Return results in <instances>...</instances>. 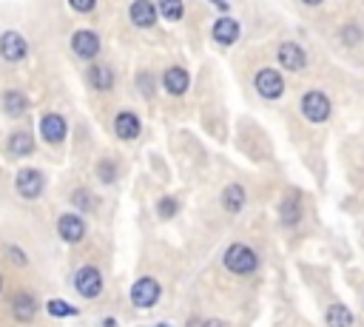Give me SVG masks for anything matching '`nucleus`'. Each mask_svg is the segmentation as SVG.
<instances>
[{
    "mask_svg": "<svg viewBox=\"0 0 364 327\" xmlns=\"http://www.w3.org/2000/svg\"><path fill=\"white\" fill-rule=\"evenodd\" d=\"M256 265H259V256L251 251L247 245H231L225 251V267L231 274H236V276H247V274H254L256 271Z\"/></svg>",
    "mask_w": 364,
    "mask_h": 327,
    "instance_id": "obj_1",
    "label": "nucleus"
},
{
    "mask_svg": "<svg viewBox=\"0 0 364 327\" xmlns=\"http://www.w3.org/2000/svg\"><path fill=\"white\" fill-rule=\"evenodd\" d=\"M74 291L86 299H97L103 293V276L97 267H80V271L74 274Z\"/></svg>",
    "mask_w": 364,
    "mask_h": 327,
    "instance_id": "obj_2",
    "label": "nucleus"
},
{
    "mask_svg": "<svg viewBox=\"0 0 364 327\" xmlns=\"http://www.w3.org/2000/svg\"><path fill=\"white\" fill-rule=\"evenodd\" d=\"M302 114L311 123H324V120L330 117V100L324 97L321 91H308L302 97Z\"/></svg>",
    "mask_w": 364,
    "mask_h": 327,
    "instance_id": "obj_3",
    "label": "nucleus"
},
{
    "mask_svg": "<svg viewBox=\"0 0 364 327\" xmlns=\"http://www.w3.org/2000/svg\"><path fill=\"white\" fill-rule=\"evenodd\" d=\"M17 194H21L23 199H37L43 194V188H46V180L43 174L37 168H23L21 174H17Z\"/></svg>",
    "mask_w": 364,
    "mask_h": 327,
    "instance_id": "obj_4",
    "label": "nucleus"
},
{
    "mask_svg": "<svg viewBox=\"0 0 364 327\" xmlns=\"http://www.w3.org/2000/svg\"><path fill=\"white\" fill-rule=\"evenodd\" d=\"M157 299H160V282L157 279L145 276V279L134 282V287H131V302L137 304V307H154Z\"/></svg>",
    "mask_w": 364,
    "mask_h": 327,
    "instance_id": "obj_5",
    "label": "nucleus"
},
{
    "mask_svg": "<svg viewBox=\"0 0 364 327\" xmlns=\"http://www.w3.org/2000/svg\"><path fill=\"white\" fill-rule=\"evenodd\" d=\"M256 91L262 94L265 100H276V97H282V91H284V80H282V74L279 71H274V69H262L259 74H256Z\"/></svg>",
    "mask_w": 364,
    "mask_h": 327,
    "instance_id": "obj_6",
    "label": "nucleus"
},
{
    "mask_svg": "<svg viewBox=\"0 0 364 327\" xmlns=\"http://www.w3.org/2000/svg\"><path fill=\"white\" fill-rule=\"evenodd\" d=\"M71 49H74V54H77V57H83V60H91V57L100 54V37L94 34V32H88V29L74 32Z\"/></svg>",
    "mask_w": 364,
    "mask_h": 327,
    "instance_id": "obj_7",
    "label": "nucleus"
},
{
    "mask_svg": "<svg viewBox=\"0 0 364 327\" xmlns=\"http://www.w3.org/2000/svg\"><path fill=\"white\" fill-rule=\"evenodd\" d=\"M57 230H60L63 242L77 245V242L86 237V222H83L77 214H63V217H60V222H57Z\"/></svg>",
    "mask_w": 364,
    "mask_h": 327,
    "instance_id": "obj_8",
    "label": "nucleus"
},
{
    "mask_svg": "<svg viewBox=\"0 0 364 327\" xmlns=\"http://www.w3.org/2000/svg\"><path fill=\"white\" fill-rule=\"evenodd\" d=\"M0 54H3V60L9 63H17L26 57V40L17 32H6L0 37Z\"/></svg>",
    "mask_w": 364,
    "mask_h": 327,
    "instance_id": "obj_9",
    "label": "nucleus"
},
{
    "mask_svg": "<svg viewBox=\"0 0 364 327\" xmlns=\"http://www.w3.org/2000/svg\"><path fill=\"white\" fill-rule=\"evenodd\" d=\"M66 120L60 117V114H46L43 123H40V134H43V140L51 143V145H60L66 140Z\"/></svg>",
    "mask_w": 364,
    "mask_h": 327,
    "instance_id": "obj_10",
    "label": "nucleus"
},
{
    "mask_svg": "<svg viewBox=\"0 0 364 327\" xmlns=\"http://www.w3.org/2000/svg\"><path fill=\"white\" fill-rule=\"evenodd\" d=\"M131 23L140 29H151L157 23V6L151 0H134L131 3Z\"/></svg>",
    "mask_w": 364,
    "mask_h": 327,
    "instance_id": "obj_11",
    "label": "nucleus"
},
{
    "mask_svg": "<svg viewBox=\"0 0 364 327\" xmlns=\"http://www.w3.org/2000/svg\"><path fill=\"white\" fill-rule=\"evenodd\" d=\"M279 63L287 71H302L304 63H308V54H304L302 46H296V43H284V46H279Z\"/></svg>",
    "mask_w": 364,
    "mask_h": 327,
    "instance_id": "obj_12",
    "label": "nucleus"
},
{
    "mask_svg": "<svg viewBox=\"0 0 364 327\" xmlns=\"http://www.w3.org/2000/svg\"><path fill=\"white\" fill-rule=\"evenodd\" d=\"M140 120H137V114H131V111H120L117 114V120H114V131H117V137L120 140H134V137H140Z\"/></svg>",
    "mask_w": 364,
    "mask_h": 327,
    "instance_id": "obj_13",
    "label": "nucleus"
},
{
    "mask_svg": "<svg viewBox=\"0 0 364 327\" xmlns=\"http://www.w3.org/2000/svg\"><path fill=\"white\" fill-rule=\"evenodd\" d=\"M12 313H14L17 322H34V316H37V302H34V296L17 293L12 299Z\"/></svg>",
    "mask_w": 364,
    "mask_h": 327,
    "instance_id": "obj_14",
    "label": "nucleus"
},
{
    "mask_svg": "<svg viewBox=\"0 0 364 327\" xmlns=\"http://www.w3.org/2000/svg\"><path fill=\"white\" fill-rule=\"evenodd\" d=\"M214 37H217V43L222 46H231L239 40V23L231 21V17H219V21L214 23Z\"/></svg>",
    "mask_w": 364,
    "mask_h": 327,
    "instance_id": "obj_15",
    "label": "nucleus"
},
{
    "mask_svg": "<svg viewBox=\"0 0 364 327\" xmlns=\"http://www.w3.org/2000/svg\"><path fill=\"white\" fill-rule=\"evenodd\" d=\"M162 83H165L168 94H185L188 86H191V77H188L185 69H168L165 77H162Z\"/></svg>",
    "mask_w": 364,
    "mask_h": 327,
    "instance_id": "obj_16",
    "label": "nucleus"
},
{
    "mask_svg": "<svg viewBox=\"0 0 364 327\" xmlns=\"http://www.w3.org/2000/svg\"><path fill=\"white\" fill-rule=\"evenodd\" d=\"M279 217H282V225L293 228V225L302 219V199H299L296 194L284 197V202H282V208H279Z\"/></svg>",
    "mask_w": 364,
    "mask_h": 327,
    "instance_id": "obj_17",
    "label": "nucleus"
},
{
    "mask_svg": "<svg viewBox=\"0 0 364 327\" xmlns=\"http://www.w3.org/2000/svg\"><path fill=\"white\" fill-rule=\"evenodd\" d=\"M222 205L228 214H239V210L245 208V188L242 185H228L222 191Z\"/></svg>",
    "mask_w": 364,
    "mask_h": 327,
    "instance_id": "obj_18",
    "label": "nucleus"
},
{
    "mask_svg": "<svg viewBox=\"0 0 364 327\" xmlns=\"http://www.w3.org/2000/svg\"><path fill=\"white\" fill-rule=\"evenodd\" d=\"M324 322H328V327H353V311L344 304H330Z\"/></svg>",
    "mask_w": 364,
    "mask_h": 327,
    "instance_id": "obj_19",
    "label": "nucleus"
},
{
    "mask_svg": "<svg viewBox=\"0 0 364 327\" xmlns=\"http://www.w3.org/2000/svg\"><path fill=\"white\" fill-rule=\"evenodd\" d=\"M88 83H91L94 88H100V91H108V88L114 86V74H111L108 66L97 63V66H91V71H88Z\"/></svg>",
    "mask_w": 364,
    "mask_h": 327,
    "instance_id": "obj_20",
    "label": "nucleus"
},
{
    "mask_svg": "<svg viewBox=\"0 0 364 327\" xmlns=\"http://www.w3.org/2000/svg\"><path fill=\"white\" fill-rule=\"evenodd\" d=\"M32 151H34V140L26 131H17L9 137V154H14V157H29Z\"/></svg>",
    "mask_w": 364,
    "mask_h": 327,
    "instance_id": "obj_21",
    "label": "nucleus"
},
{
    "mask_svg": "<svg viewBox=\"0 0 364 327\" xmlns=\"http://www.w3.org/2000/svg\"><path fill=\"white\" fill-rule=\"evenodd\" d=\"M3 106H6V114H12V117H21V114L26 111L29 100L23 97L21 91H6L3 94Z\"/></svg>",
    "mask_w": 364,
    "mask_h": 327,
    "instance_id": "obj_22",
    "label": "nucleus"
},
{
    "mask_svg": "<svg viewBox=\"0 0 364 327\" xmlns=\"http://www.w3.org/2000/svg\"><path fill=\"white\" fill-rule=\"evenodd\" d=\"M46 311L54 316V319H69V316H77V311L69 304V302H63V299H51L49 304H46Z\"/></svg>",
    "mask_w": 364,
    "mask_h": 327,
    "instance_id": "obj_23",
    "label": "nucleus"
},
{
    "mask_svg": "<svg viewBox=\"0 0 364 327\" xmlns=\"http://www.w3.org/2000/svg\"><path fill=\"white\" fill-rule=\"evenodd\" d=\"M182 0H160V14L168 17V21H180L182 17Z\"/></svg>",
    "mask_w": 364,
    "mask_h": 327,
    "instance_id": "obj_24",
    "label": "nucleus"
},
{
    "mask_svg": "<svg viewBox=\"0 0 364 327\" xmlns=\"http://www.w3.org/2000/svg\"><path fill=\"white\" fill-rule=\"evenodd\" d=\"M177 208H180V205H177L174 197H162L160 205H157V210H160V217H162V219H171V217H174V214H177Z\"/></svg>",
    "mask_w": 364,
    "mask_h": 327,
    "instance_id": "obj_25",
    "label": "nucleus"
},
{
    "mask_svg": "<svg viewBox=\"0 0 364 327\" xmlns=\"http://www.w3.org/2000/svg\"><path fill=\"white\" fill-rule=\"evenodd\" d=\"M97 177H100L103 182H114V177H117V165H114L111 160H103V162L97 165Z\"/></svg>",
    "mask_w": 364,
    "mask_h": 327,
    "instance_id": "obj_26",
    "label": "nucleus"
},
{
    "mask_svg": "<svg viewBox=\"0 0 364 327\" xmlns=\"http://www.w3.org/2000/svg\"><path fill=\"white\" fill-rule=\"evenodd\" d=\"M71 202L74 205H77V208H83V210H88L94 202H91V194H88V191H74V194H71Z\"/></svg>",
    "mask_w": 364,
    "mask_h": 327,
    "instance_id": "obj_27",
    "label": "nucleus"
},
{
    "mask_svg": "<svg viewBox=\"0 0 364 327\" xmlns=\"http://www.w3.org/2000/svg\"><path fill=\"white\" fill-rule=\"evenodd\" d=\"M69 3H71V9H74V12H91L97 0H69Z\"/></svg>",
    "mask_w": 364,
    "mask_h": 327,
    "instance_id": "obj_28",
    "label": "nucleus"
},
{
    "mask_svg": "<svg viewBox=\"0 0 364 327\" xmlns=\"http://www.w3.org/2000/svg\"><path fill=\"white\" fill-rule=\"evenodd\" d=\"M140 91H143V94H148V97H151V91H154V86H151V77H145V74L140 77Z\"/></svg>",
    "mask_w": 364,
    "mask_h": 327,
    "instance_id": "obj_29",
    "label": "nucleus"
},
{
    "mask_svg": "<svg viewBox=\"0 0 364 327\" xmlns=\"http://www.w3.org/2000/svg\"><path fill=\"white\" fill-rule=\"evenodd\" d=\"M9 256H12V259H17V265H21V267L26 265V256H23L21 251H17V247H9Z\"/></svg>",
    "mask_w": 364,
    "mask_h": 327,
    "instance_id": "obj_30",
    "label": "nucleus"
},
{
    "mask_svg": "<svg viewBox=\"0 0 364 327\" xmlns=\"http://www.w3.org/2000/svg\"><path fill=\"white\" fill-rule=\"evenodd\" d=\"M202 327H225V322H219V319H208V322H202Z\"/></svg>",
    "mask_w": 364,
    "mask_h": 327,
    "instance_id": "obj_31",
    "label": "nucleus"
},
{
    "mask_svg": "<svg viewBox=\"0 0 364 327\" xmlns=\"http://www.w3.org/2000/svg\"><path fill=\"white\" fill-rule=\"evenodd\" d=\"M214 3H217V6L222 9V12H228V3H225V0H214Z\"/></svg>",
    "mask_w": 364,
    "mask_h": 327,
    "instance_id": "obj_32",
    "label": "nucleus"
},
{
    "mask_svg": "<svg viewBox=\"0 0 364 327\" xmlns=\"http://www.w3.org/2000/svg\"><path fill=\"white\" fill-rule=\"evenodd\" d=\"M188 327H202V322H199V319H191V322H188Z\"/></svg>",
    "mask_w": 364,
    "mask_h": 327,
    "instance_id": "obj_33",
    "label": "nucleus"
},
{
    "mask_svg": "<svg viewBox=\"0 0 364 327\" xmlns=\"http://www.w3.org/2000/svg\"><path fill=\"white\" fill-rule=\"evenodd\" d=\"M302 3H308V6H319L321 0H302Z\"/></svg>",
    "mask_w": 364,
    "mask_h": 327,
    "instance_id": "obj_34",
    "label": "nucleus"
},
{
    "mask_svg": "<svg viewBox=\"0 0 364 327\" xmlns=\"http://www.w3.org/2000/svg\"><path fill=\"white\" fill-rule=\"evenodd\" d=\"M103 327H117V324H114L111 319H106V322H103Z\"/></svg>",
    "mask_w": 364,
    "mask_h": 327,
    "instance_id": "obj_35",
    "label": "nucleus"
},
{
    "mask_svg": "<svg viewBox=\"0 0 364 327\" xmlns=\"http://www.w3.org/2000/svg\"><path fill=\"white\" fill-rule=\"evenodd\" d=\"M0 291H3V276H0Z\"/></svg>",
    "mask_w": 364,
    "mask_h": 327,
    "instance_id": "obj_36",
    "label": "nucleus"
},
{
    "mask_svg": "<svg viewBox=\"0 0 364 327\" xmlns=\"http://www.w3.org/2000/svg\"><path fill=\"white\" fill-rule=\"evenodd\" d=\"M157 327H171V324H157Z\"/></svg>",
    "mask_w": 364,
    "mask_h": 327,
    "instance_id": "obj_37",
    "label": "nucleus"
}]
</instances>
